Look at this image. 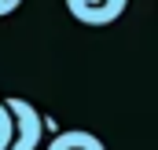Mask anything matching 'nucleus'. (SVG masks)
<instances>
[{"instance_id": "f257e3e1", "label": "nucleus", "mask_w": 158, "mask_h": 150, "mask_svg": "<svg viewBox=\"0 0 158 150\" xmlns=\"http://www.w3.org/2000/svg\"><path fill=\"white\" fill-rule=\"evenodd\" d=\"M4 103H7L11 117H15V139H11L7 150H37L40 139H44V113L22 95H11Z\"/></svg>"}, {"instance_id": "f03ea898", "label": "nucleus", "mask_w": 158, "mask_h": 150, "mask_svg": "<svg viewBox=\"0 0 158 150\" xmlns=\"http://www.w3.org/2000/svg\"><path fill=\"white\" fill-rule=\"evenodd\" d=\"M129 0H66V11L81 26H110L125 15Z\"/></svg>"}, {"instance_id": "7ed1b4c3", "label": "nucleus", "mask_w": 158, "mask_h": 150, "mask_svg": "<svg viewBox=\"0 0 158 150\" xmlns=\"http://www.w3.org/2000/svg\"><path fill=\"white\" fill-rule=\"evenodd\" d=\"M44 150H107V147L99 136H92L85 128H66V132H55Z\"/></svg>"}, {"instance_id": "20e7f679", "label": "nucleus", "mask_w": 158, "mask_h": 150, "mask_svg": "<svg viewBox=\"0 0 158 150\" xmlns=\"http://www.w3.org/2000/svg\"><path fill=\"white\" fill-rule=\"evenodd\" d=\"M11 139H15V117H11V110H7V103L0 99V150L11 147Z\"/></svg>"}, {"instance_id": "39448f33", "label": "nucleus", "mask_w": 158, "mask_h": 150, "mask_svg": "<svg viewBox=\"0 0 158 150\" xmlns=\"http://www.w3.org/2000/svg\"><path fill=\"white\" fill-rule=\"evenodd\" d=\"M22 7V0H0V18H7V15H15Z\"/></svg>"}]
</instances>
